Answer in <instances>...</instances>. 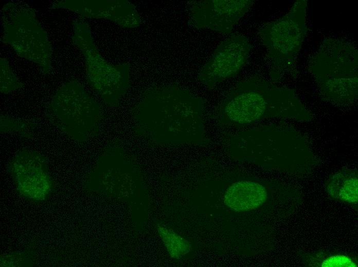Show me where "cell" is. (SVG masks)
Segmentation results:
<instances>
[{"instance_id": "1", "label": "cell", "mask_w": 358, "mask_h": 267, "mask_svg": "<svg viewBox=\"0 0 358 267\" xmlns=\"http://www.w3.org/2000/svg\"><path fill=\"white\" fill-rule=\"evenodd\" d=\"M221 112L227 119L241 125L271 117L302 122L313 119L293 90L257 78L240 83L225 101Z\"/></svg>"}, {"instance_id": "2", "label": "cell", "mask_w": 358, "mask_h": 267, "mask_svg": "<svg viewBox=\"0 0 358 267\" xmlns=\"http://www.w3.org/2000/svg\"><path fill=\"white\" fill-rule=\"evenodd\" d=\"M357 50L343 39L321 43L312 58L309 69L325 99L338 106L353 104L357 98Z\"/></svg>"}, {"instance_id": "3", "label": "cell", "mask_w": 358, "mask_h": 267, "mask_svg": "<svg viewBox=\"0 0 358 267\" xmlns=\"http://www.w3.org/2000/svg\"><path fill=\"white\" fill-rule=\"evenodd\" d=\"M307 1L298 0L286 14L267 23L259 30L273 80L290 69L297 58L307 32Z\"/></svg>"}, {"instance_id": "4", "label": "cell", "mask_w": 358, "mask_h": 267, "mask_svg": "<svg viewBox=\"0 0 358 267\" xmlns=\"http://www.w3.org/2000/svg\"><path fill=\"white\" fill-rule=\"evenodd\" d=\"M3 16L4 40L18 54L49 69L50 46L47 36L31 10L6 6Z\"/></svg>"}, {"instance_id": "5", "label": "cell", "mask_w": 358, "mask_h": 267, "mask_svg": "<svg viewBox=\"0 0 358 267\" xmlns=\"http://www.w3.org/2000/svg\"><path fill=\"white\" fill-rule=\"evenodd\" d=\"M90 100L78 83L70 81L63 86L47 108L49 120L73 140H85L96 122Z\"/></svg>"}, {"instance_id": "6", "label": "cell", "mask_w": 358, "mask_h": 267, "mask_svg": "<svg viewBox=\"0 0 358 267\" xmlns=\"http://www.w3.org/2000/svg\"><path fill=\"white\" fill-rule=\"evenodd\" d=\"M252 46L248 39L232 34L217 46L199 74L200 80L207 87L237 75L246 64Z\"/></svg>"}, {"instance_id": "7", "label": "cell", "mask_w": 358, "mask_h": 267, "mask_svg": "<svg viewBox=\"0 0 358 267\" xmlns=\"http://www.w3.org/2000/svg\"><path fill=\"white\" fill-rule=\"evenodd\" d=\"M19 192L31 200H44L52 189L51 178L44 157L39 153L25 150L19 152L8 165Z\"/></svg>"}, {"instance_id": "8", "label": "cell", "mask_w": 358, "mask_h": 267, "mask_svg": "<svg viewBox=\"0 0 358 267\" xmlns=\"http://www.w3.org/2000/svg\"><path fill=\"white\" fill-rule=\"evenodd\" d=\"M252 0H205L193 7L192 16L199 28L230 34L249 10Z\"/></svg>"}, {"instance_id": "9", "label": "cell", "mask_w": 358, "mask_h": 267, "mask_svg": "<svg viewBox=\"0 0 358 267\" xmlns=\"http://www.w3.org/2000/svg\"><path fill=\"white\" fill-rule=\"evenodd\" d=\"M267 193L261 184L252 181L234 183L226 190L224 203L236 212L247 211L261 206L266 201Z\"/></svg>"}, {"instance_id": "10", "label": "cell", "mask_w": 358, "mask_h": 267, "mask_svg": "<svg viewBox=\"0 0 358 267\" xmlns=\"http://www.w3.org/2000/svg\"><path fill=\"white\" fill-rule=\"evenodd\" d=\"M326 190L333 198L355 204L358 201L356 169L343 168L332 175L326 183Z\"/></svg>"}, {"instance_id": "11", "label": "cell", "mask_w": 358, "mask_h": 267, "mask_svg": "<svg viewBox=\"0 0 358 267\" xmlns=\"http://www.w3.org/2000/svg\"><path fill=\"white\" fill-rule=\"evenodd\" d=\"M158 233L170 256L180 259L191 250L190 243L172 230L162 225L157 227Z\"/></svg>"}, {"instance_id": "12", "label": "cell", "mask_w": 358, "mask_h": 267, "mask_svg": "<svg viewBox=\"0 0 358 267\" xmlns=\"http://www.w3.org/2000/svg\"><path fill=\"white\" fill-rule=\"evenodd\" d=\"M0 129L1 133H16L26 138L32 137L34 124L25 121L1 116Z\"/></svg>"}, {"instance_id": "13", "label": "cell", "mask_w": 358, "mask_h": 267, "mask_svg": "<svg viewBox=\"0 0 358 267\" xmlns=\"http://www.w3.org/2000/svg\"><path fill=\"white\" fill-rule=\"evenodd\" d=\"M1 91L3 93H8L15 91L23 86L11 71L7 63L6 67H1Z\"/></svg>"}, {"instance_id": "14", "label": "cell", "mask_w": 358, "mask_h": 267, "mask_svg": "<svg viewBox=\"0 0 358 267\" xmlns=\"http://www.w3.org/2000/svg\"><path fill=\"white\" fill-rule=\"evenodd\" d=\"M322 267H356L357 263L350 257L344 255H334L327 257L319 265Z\"/></svg>"}]
</instances>
